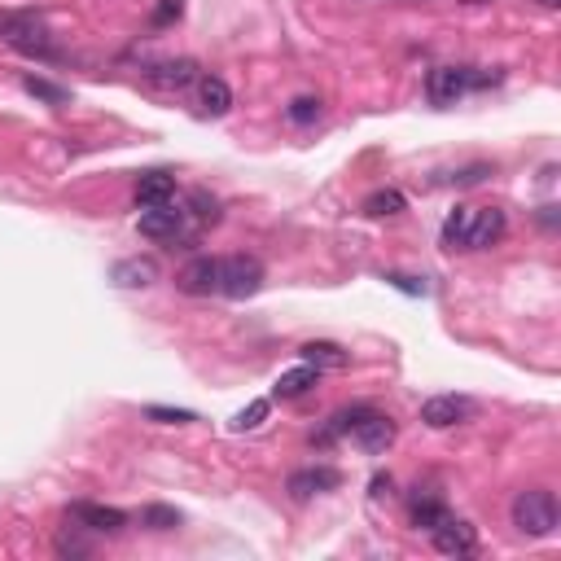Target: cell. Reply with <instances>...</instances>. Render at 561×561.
Listing matches in <instances>:
<instances>
[{"mask_svg":"<svg viewBox=\"0 0 561 561\" xmlns=\"http://www.w3.org/2000/svg\"><path fill=\"white\" fill-rule=\"evenodd\" d=\"M342 483V474L334 465H307V469H294L290 474V496L294 500H312L320 491H334Z\"/></svg>","mask_w":561,"mask_h":561,"instance_id":"obj_11","label":"cell"},{"mask_svg":"<svg viewBox=\"0 0 561 561\" xmlns=\"http://www.w3.org/2000/svg\"><path fill=\"white\" fill-rule=\"evenodd\" d=\"M198 97H202V110L211 114V119H220V114L233 110V88H228L220 75H202L198 79Z\"/></svg>","mask_w":561,"mask_h":561,"instance_id":"obj_15","label":"cell"},{"mask_svg":"<svg viewBox=\"0 0 561 561\" xmlns=\"http://www.w3.org/2000/svg\"><path fill=\"white\" fill-rule=\"evenodd\" d=\"M430 535H434V548H439L443 557H469L478 548V531L461 518H448L443 526H434Z\"/></svg>","mask_w":561,"mask_h":561,"instance_id":"obj_9","label":"cell"},{"mask_svg":"<svg viewBox=\"0 0 561 561\" xmlns=\"http://www.w3.org/2000/svg\"><path fill=\"white\" fill-rule=\"evenodd\" d=\"M259 285H263L259 259H250V255L220 259V294H228V299H250V294H259Z\"/></svg>","mask_w":561,"mask_h":561,"instance_id":"obj_3","label":"cell"},{"mask_svg":"<svg viewBox=\"0 0 561 561\" xmlns=\"http://www.w3.org/2000/svg\"><path fill=\"white\" fill-rule=\"evenodd\" d=\"M540 5H544V9H557V5H561V0H540Z\"/></svg>","mask_w":561,"mask_h":561,"instance_id":"obj_31","label":"cell"},{"mask_svg":"<svg viewBox=\"0 0 561 561\" xmlns=\"http://www.w3.org/2000/svg\"><path fill=\"white\" fill-rule=\"evenodd\" d=\"M320 119V97H294L290 101V123H299V128H307V123Z\"/></svg>","mask_w":561,"mask_h":561,"instance_id":"obj_26","label":"cell"},{"mask_svg":"<svg viewBox=\"0 0 561 561\" xmlns=\"http://www.w3.org/2000/svg\"><path fill=\"white\" fill-rule=\"evenodd\" d=\"M171 193H176V176H171V171H150V176H141V185H136V202L158 206V202H171Z\"/></svg>","mask_w":561,"mask_h":561,"instance_id":"obj_17","label":"cell"},{"mask_svg":"<svg viewBox=\"0 0 561 561\" xmlns=\"http://www.w3.org/2000/svg\"><path fill=\"white\" fill-rule=\"evenodd\" d=\"M373 496H377V500H382V496H391V478H382V474H377V478H373Z\"/></svg>","mask_w":561,"mask_h":561,"instance_id":"obj_30","label":"cell"},{"mask_svg":"<svg viewBox=\"0 0 561 561\" xmlns=\"http://www.w3.org/2000/svg\"><path fill=\"white\" fill-rule=\"evenodd\" d=\"M386 281H391L395 290H404V294H426V281H417V277H399V272H391Z\"/></svg>","mask_w":561,"mask_h":561,"instance_id":"obj_28","label":"cell"},{"mask_svg":"<svg viewBox=\"0 0 561 561\" xmlns=\"http://www.w3.org/2000/svg\"><path fill=\"white\" fill-rule=\"evenodd\" d=\"M185 220H189V211H180L171 202H158V206H145L136 224H141V237H150V242H176V237H185Z\"/></svg>","mask_w":561,"mask_h":561,"instance_id":"obj_4","label":"cell"},{"mask_svg":"<svg viewBox=\"0 0 561 561\" xmlns=\"http://www.w3.org/2000/svg\"><path fill=\"white\" fill-rule=\"evenodd\" d=\"M430 101L434 106H456L469 88H474V75L465 71V66H439V71H430Z\"/></svg>","mask_w":561,"mask_h":561,"instance_id":"obj_6","label":"cell"},{"mask_svg":"<svg viewBox=\"0 0 561 561\" xmlns=\"http://www.w3.org/2000/svg\"><path fill=\"white\" fill-rule=\"evenodd\" d=\"M469 220H474V206H456L443 224V246L448 250H465V233H469Z\"/></svg>","mask_w":561,"mask_h":561,"instance_id":"obj_20","label":"cell"},{"mask_svg":"<svg viewBox=\"0 0 561 561\" xmlns=\"http://www.w3.org/2000/svg\"><path fill=\"white\" fill-rule=\"evenodd\" d=\"M145 417L158 421V426H189V421H198L189 408H163V404H150L145 408Z\"/></svg>","mask_w":561,"mask_h":561,"instance_id":"obj_25","label":"cell"},{"mask_svg":"<svg viewBox=\"0 0 561 561\" xmlns=\"http://www.w3.org/2000/svg\"><path fill=\"white\" fill-rule=\"evenodd\" d=\"M71 518L79 526H88V531H97V535H119L123 526H128V513H123V509H114V505H88V500L71 505Z\"/></svg>","mask_w":561,"mask_h":561,"instance_id":"obj_12","label":"cell"},{"mask_svg":"<svg viewBox=\"0 0 561 561\" xmlns=\"http://www.w3.org/2000/svg\"><path fill=\"white\" fill-rule=\"evenodd\" d=\"M509 513H513V526H518L522 535H531V540H544V535H553L557 522H561L557 496H553V491H544V487L518 491Z\"/></svg>","mask_w":561,"mask_h":561,"instance_id":"obj_1","label":"cell"},{"mask_svg":"<svg viewBox=\"0 0 561 561\" xmlns=\"http://www.w3.org/2000/svg\"><path fill=\"white\" fill-rule=\"evenodd\" d=\"M474 417V404L465 395H434L421 404V421L430 430H448V426H461V421Z\"/></svg>","mask_w":561,"mask_h":561,"instance_id":"obj_5","label":"cell"},{"mask_svg":"<svg viewBox=\"0 0 561 561\" xmlns=\"http://www.w3.org/2000/svg\"><path fill=\"white\" fill-rule=\"evenodd\" d=\"M487 176H491V167L478 163V167H469V171H461V176H452V180L456 185H478V180H487Z\"/></svg>","mask_w":561,"mask_h":561,"instance_id":"obj_29","label":"cell"},{"mask_svg":"<svg viewBox=\"0 0 561 561\" xmlns=\"http://www.w3.org/2000/svg\"><path fill=\"white\" fill-rule=\"evenodd\" d=\"M303 364H312V369H347V351L338 342H307Z\"/></svg>","mask_w":561,"mask_h":561,"instance_id":"obj_19","label":"cell"},{"mask_svg":"<svg viewBox=\"0 0 561 561\" xmlns=\"http://www.w3.org/2000/svg\"><path fill=\"white\" fill-rule=\"evenodd\" d=\"M404 211H408V202L399 189H377L364 198V215H373V220H391V215H404Z\"/></svg>","mask_w":561,"mask_h":561,"instance_id":"obj_18","label":"cell"},{"mask_svg":"<svg viewBox=\"0 0 561 561\" xmlns=\"http://www.w3.org/2000/svg\"><path fill=\"white\" fill-rule=\"evenodd\" d=\"M114 285H123V290H150V285L163 277V268H158L154 255H132V259H119L114 263Z\"/></svg>","mask_w":561,"mask_h":561,"instance_id":"obj_10","label":"cell"},{"mask_svg":"<svg viewBox=\"0 0 561 561\" xmlns=\"http://www.w3.org/2000/svg\"><path fill=\"white\" fill-rule=\"evenodd\" d=\"M22 88H27L31 97L49 101V106H66V101H71V93H66V88H57V84H49V79H40V75H27V79H22Z\"/></svg>","mask_w":561,"mask_h":561,"instance_id":"obj_23","label":"cell"},{"mask_svg":"<svg viewBox=\"0 0 561 561\" xmlns=\"http://www.w3.org/2000/svg\"><path fill=\"white\" fill-rule=\"evenodd\" d=\"M268 399H250V404L242 408V412H237V417L233 421H228V430H233V434H246V430H255V426H263V417H268Z\"/></svg>","mask_w":561,"mask_h":561,"instance_id":"obj_22","label":"cell"},{"mask_svg":"<svg viewBox=\"0 0 561 561\" xmlns=\"http://www.w3.org/2000/svg\"><path fill=\"white\" fill-rule=\"evenodd\" d=\"M141 526H150V531H176L180 513L171 509V505H145L141 509Z\"/></svg>","mask_w":561,"mask_h":561,"instance_id":"obj_24","label":"cell"},{"mask_svg":"<svg viewBox=\"0 0 561 561\" xmlns=\"http://www.w3.org/2000/svg\"><path fill=\"white\" fill-rule=\"evenodd\" d=\"M351 439H356L364 452H386V448L395 443V421L386 417V412H377V408H373L369 417H364L360 426L351 430Z\"/></svg>","mask_w":561,"mask_h":561,"instance_id":"obj_13","label":"cell"},{"mask_svg":"<svg viewBox=\"0 0 561 561\" xmlns=\"http://www.w3.org/2000/svg\"><path fill=\"white\" fill-rule=\"evenodd\" d=\"M0 44H9L14 53L22 57H57V44H53V31L44 27L36 14H5L0 18Z\"/></svg>","mask_w":561,"mask_h":561,"instance_id":"obj_2","label":"cell"},{"mask_svg":"<svg viewBox=\"0 0 561 561\" xmlns=\"http://www.w3.org/2000/svg\"><path fill=\"white\" fill-rule=\"evenodd\" d=\"M150 84H158V88H189V84H198V62H189V57H176V62H158V66H150Z\"/></svg>","mask_w":561,"mask_h":561,"instance_id":"obj_14","label":"cell"},{"mask_svg":"<svg viewBox=\"0 0 561 561\" xmlns=\"http://www.w3.org/2000/svg\"><path fill=\"white\" fill-rule=\"evenodd\" d=\"M316 382H320V369H312V364H299V369H290V373L277 377L272 395H277V399H299V395L312 391Z\"/></svg>","mask_w":561,"mask_h":561,"instance_id":"obj_16","label":"cell"},{"mask_svg":"<svg viewBox=\"0 0 561 561\" xmlns=\"http://www.w3.org/2000/svg\"><path fill=\"white\" fill-rule=\"evenodd\" d=\"M452 513L439 505V500H417V505H412V526H417V531H434V526H443L448 522Z\"/></svg>","mask_w":561,"mask_h":561,"instance_id":"obj_21","label":"cell"},{"mask_svg":"<svg viewBox=\"0 0 561 561\" xmlns=\"http://www.w3.org/2000/svg\"><path fill=\"white\" fill-rule=\"evenodd\" d=\"M176 290L193 294V299H202V294H220V259L202 255V259H193L189 268H180Z\"/></svg>","mask_w":561,"mask_h":561,"instance_id":"obj_7","label":"cell"},{"mask_svg":"<svg viewBox=\"0 0 561 561\" xmlns=\"http://www.w3.org/2000/svg\"><path fill=\"white\" fill-rule=\"evenodd\" d=\"M180 14H185V0H158V9H154V27H167V22H176Z\"/></svg>","mask_w":561,"mask_h":561,"instance_id":"obj_27","label":"cell"},{"mask_svg":"<svg viewBox=\"0 0 561 561\" xmlns=\"http://www.w3.org/2000/svg\"><path fill=\"white\" fill-rule=\"evenodd\" d=\"M500 237H505V211H500V206H474L465 250H487L491 242H500Z\"/></svg>","mask_w":561,"mask_h":561,"instance_id":"obj_8","label":"cell"}]
</instances>
